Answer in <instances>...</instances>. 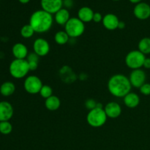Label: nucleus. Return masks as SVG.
<instances>
[{
	"mask_svg": "<svg viewBox=\"0 0 150 150\" xmlns=\"http://www.w3.org/2000/svg\"><path fill=\"white\" fill-rule=\"evenodd\" d=\"M60 105H61L60 99L55 95H52L50 98L45 99V106L48 111H57L59 108Z\"/></svg>",
	"mask_w": 150,
	"mask_h": 150,
	"instance_id": "6ab92c4d",
	"label": "nucleus"
},
{
	"mask_svg": "<svg viewBox=\"0 0 150 150\" xmlns=\"http://www.w3.org/2000/svg\"><path fill=\"white\" fill-rule=\"evenodd\" d=\"M129 80H130L132 86L139 89L144 83H146V73L142 68L133 70L129 76Z\"/></svg>",
	"mask_w": 150,
	"mask_h": 150,
	"instance_id": "6e6552de",
	"label": "nucleus"
},
{
	"mask_svg": "<svg viewBox=\"0 0 150 150\" xmlns=\"http://www.w3.org/2000/svg\"><path fill=\"white\" fill-rule=\"evenodd\" d=\"M33 51L40 57L48 55L50 52L49 42L44 38H37L33 43Z\"/></svg>",
	"mask_w": 150,
	"mask_h": 150,
	"instance_id": "9d476101",
	"label": "nucleus"
},
{
	"mask_svg": "<svg viewBox=\"0 0 150 150\" xmlns=\"http://www.w3.org/2000/svg\"><path fill=\"white\" fill-rule=\"evenodd\" d=\"M42 10L50 14L57 13L63 7V0H40Z\"/></svg>",
	"mask_w": 150,
	"mask_h": 150,
	"instance_id": "1a4fd4ad",
	"label": "nucleus"
},
{
	"mask_svg": "<svg viewBox=\"0 0 150 150\" xmlns=\"http://www.w3.org/2000/svg\"><path fill=\"white\" fill-rule=\"evenodd\" d=\"M9 71L12 77L16 79H21L26 77L30 70L26 59H15L10 64Z\"/></svg>",
	"mask_w": 150,
	"mask_h": 150,
	"instance_id": "7ed1b4c3",
	"label": "nucleus"
},
{
	"mask_svg": "<svg viewBox=\"0 0 150 150\" xmlns=\"http://www.w3.org/2000/svg\"><path fill=\"white\" fill-rule=\"evenodd\" d=\"M106 114L104 108H98L90 110L86 115L87 123L92 127H100L105 124L107 121Z\"/></svg>",
	"mask_w": 150,
	"mask_h": 150,
	"instance_id": "20e7f679",
	"label": "nucleus"
},
{
	"mask_svg": "<svg viewBox=\"0 0 150 150\" xmlns=\"http://www.w3.org/2000/svg\"><path fill=\"white\" fill-rule=\"evenodd\" d=\"M143 67L145 69H150V58H146V57L144 62Z\"/></svg>",
	"mask_w": 150,
	"mask_h": 150,
	"instance_id": "7c9ffc66",
	"label": "nucleus"
},
{
	"mask_svg": "<svg viewBox=\"0 0 150 150\" xmlns=\"http://www.w3.org/2000/svg\"><path fill=\"white\" fill-rule=\"evenodd\" d=\"M146 59V55L142 54L139 50H133L130 51L126 55L125 62V64L132 70L141 69L143 67L144 62Z\"/></svg>",
	"mask_w": 150,
	"mask_h": 150,
	"instance_id": "423d86ee",
	"label": "nucleus"
},
{
	"mask_svg": "<svg viewBox=\"0 0 150 150\" xmlns=\"http://www.w3.org/2000/svg\"><path fill=\"white\" fill-rule=\"evenodd\" d=\"M43 84L41 79L37 76H29L25 79L23 87L25 91L30 95H36L40 93Z\"/></svg>",
	"mask_w": 150,
	"mask_h": 150,
	"instance_id": "0eeeda50",
	"label": "nucleus"
},
{
	"mask_svg": "<svg viewBox=\"0 0 150 150\" xmlns=\"http://www.w3.org/2000/svg\"><path fill=\"white\" fill-rule=\"evenodd\" d=\"M138 48L144 55L150 54V38H144L140 40L138 44Z\"/></svg>",
	"mask_w": 150,
	"mask_h": 150,
	"instance_id": "412c9836",
	"label": "nucleus"
},
{
	"mask_svg": "<svg viewBox=\"0 0 150 150\" xmlns=\"http://www.w3.org/2000/svg\"><path fill=\"white\" fill-rule=\"evenodd\" d=\"M94 11L89 7H82L78 11V18L83 23H89L93 19Z\"/></svg>",
	"mask_w": 150,
	"mask_h": 150,
	"instance_id": "a211bd4d",
	"label": "nucleus"
},
{
	"mask_svg": "<svg viewBox=\"0 0 150 150\" xmlns=\"http://www.w3.org/2000/svg\"><path fill=\"white\" fill-rule=\"evenodd\" d=\"M70 37L65 31H59L54 35V40L58 45H65L70 40Z\"/></svg>",
	"mask_w": 150,
	"mask_h": 150,
	"instance_id": "4be33fe9",
	"label": "nucleus"
},
{
	"mask_svg": "<svg viewBox=\"0 0 150 150\" xmlns=\"http://www.w3.org/2000/svg\"><path fill=\"white\" fill-rule=\"evenodd\" d=\"M63 6L66 9H70L73 6V0H63Z\"/></svg>",
	"mask_w": 150,
	"mask_h": 150,
	"instance_id": "c756f323",
	"label": "nucleus"
},
{
	"mask_svg": "<svg viewBox=\"0 0 150 150\" xmlns=\"http://www.w3.org/2000/svg\"><path fill=\"white\" fill-rule=\"evenodd\" d=\"M16 91V86L11 81H5L0 86V94L4 97H9L13 95Z\"/></svg>",
	"mask_w": 150,
	"mask_h": 150,
	"instance_id": "aec40b11",
	"label": "nucleus"
},
{
	"mask_svg": "<svg viewBox=\"0 0 150 150\" xmlns=\"http://www.w3.org/2000/svg\"><path fill=\"white\" fill-rule=\"evenodd\" d=\"M123 102L127 108H136L140 103V97L138 94L130 92L123 98Z\"/></svg>",
	"mask_w": 150,
	"mask_h": 150,
	"instance_id": "f3484780",
	"label": "nucleus"
},
{
	"mask_svg": "<svg viewBox=\"0 0 150 150\" xmlns=\"http://www.w3.org/2000/svg\"><path fill=\"white\" fill-rule=\"evenodd\" d=\"M13 130V125L9 121L0 122V133L3 135H9Z\"/></svg>",
	"mask_w": 150,
	"mask_h": 150,
	"instance_id": "b1692460",
	"label": "nucleus"
},
{
	"mask_svg": "<svg viewBox=\"0 0 150 150\" xmlns=\"http://www.w3.org/2000/svg\"><path fill=\"white\" fill-rule=\"evenodd\" d=\"M14 109L13 105L7 101L0 102V122L9 121L13 117Z\"/></svg>",
	"mask_w": 150,
	"mask_h": 150,
	"instance_id": "f8f14e48",
	"label": "nucleus"
},
{
	"mask_svg": "<svg viewBox=\"0 0 150 150\" xmlns=\"http://www.w3.org/2000/svg\"><path fill=\"white\" fill-rule=\"evenodd\" d=\"M64 31L70 38H77L81 36L85 31V24L79 18H70L64 25Z\"/></svg>",
	"mask_w": 150,
	"mask_h": 150,
	"instance_id": "39448f33",
	"label": "nucleus"
},
{
	"mask_svg": "<svg viewBox=\"0 0 150 150\" xmlns=\"http://www.w3.org/2000/svg\"><path fill=\"white\" fill-rule=\"evenodd\" d=\"M129 1H130L131 3H133V4H139V3L142 2V0H129Z\"/></svg>",
	"mask_w": 150,
	"mask_h": 150,
	"instance_id": "473e14b6",
	"label": "nucleus"
},
{
	"mask_svg": "<svg viewBox=\"0 0 150 150\" xmlns=\"http://www.w3.org/2000/svg\"><path fill=\"white\" fill-rule=\"evenodd\" d=\"M139 90L143 95H145V96L150 95V83L146 82L139 88Z\"/></svg>",
	"mask_w": 150,
	"mask_h": 150,
	"instance_id": "bb28decb",
	"label": "nucleus"
},
{
	"mask_svg": "<svg viewBox=\"0 0 150 150\" xmlns=\"http://www.w3.org/2000/svg\"><path fill=\"white\" fill-rule=\"evenodd\" d=\"M112 1H120V0H112Z\"/></svg>",
	"mask_w": 150,
	"mask_h": 150,
	"instance_id": "f704fd0d",
	"label": "nucleus"
},
{
	"mask_svg": "<svg viewBox=\"0 0 150 150\" xmlns=\"http://www.w3.org/2000/svg\"><path fill=\"white\" fill-rule=\"evenodd\" d=\"M103 18V16L101 15V13H95L93 16V21L95 23H100V22H102Z\"/></svg>",
	"mask_w": 150,
	"mask_h": 150,
	"instance_id": "c85d7f7f",
	"label": "nucleus"
},
{
	"mask_svg": "<svg viewBox=\"0 0 150 150\" xmlns=\"http://www.w3.org/2000/svg\"><path fill=\"white\" fill-rule=\"evenodd\" d=\"M19 2L21 3V4H28V3L30 1V0H18Z\"/></svg>",
	"mask_w": 150,
	"mask_h": 150,
	"instance_id": "72a5a7b5",
	"label": "nucleus"
},
{
	"mask_svg": "<svg viewBox=\"0 0 150 150\" xmlns=\"http://www.w3.org/2000/svg\"><path fill=\"white\" fill-rule=\"evenodd\" d=\"M70 18V12L67 9L62 7L54 14V21L57 24L60 26H64Z\"/></svg>",
	"mask_w": 150,
	"mask_h": 150,
	"instance_id": "dca6fc26",
	"label": "nucleus"
},
{
	"mask_svg": "<svg viewBox=\"0 0 150 150\" xmlns=\"http://www.w3.org/2000/svg\"><path fill=\"white\" fill-rule=\"evenodd\" d=\"M12 53L15 58L18 59H26L29 54L27 47L21 42H18L13 45Z\"/></svg>",
	"mask_w": 150,
	"mask_h": 150,
	"instance_id": "2eb2a0df",
	"label": "nucleus"
},
{
	"mask_svg": "<svg viewBox=\"0 0 150 150\" xmlns=\"http://www.w3.org/2000/svg\"><path fill=\"white\" fill-rule=\"evenodd\" d=\"M54 20L52 15L43 10H39L31 15L29 24L37 33H45L52 27Z\"/></svg>",
	"mask_w": 150,
	"mask_h": 150,
	"instance_id": "f03ea898",
	"label": "nucleus"
},
{
	"mask_svg": "<svg viewBox=\"0 0 150 150\" xmlns=\"http://www.w3.org/2000/svg\"><path fill=\"white\" fill-rule=\"evenodd\" d=\"M104 111L106 114L107 117L111 119L118 118L122 114V107L118 103L109 102L104 107Z\"/></svg>",
	"mask_w": 150,
	"mask_h": 150,
	"instance_id": "ddd939ff",
	"label": "nucleus"
},
{
	"mask_svg": "<svg viewBox=\"0 0 150 150\" xmlns=\"http://www.w3.org/2000/svg\"><path fill=\"white\" fill-rule=\"evenodd\" d=\"M133 14L139 20H146L150 17V5L146 2H140L136 4L133 9Z\"/></svg>",
	"mask_w": 150,
	"mask_h": 150,
	"instance_id": "9b49d317",
	"label": "nucleus"
},
{
	"mask_svg": "<svg viewBox=\"0 0 150 150\" xmlns=\"http://www.w3.org/2000/svg\"><path fill=\"white\" fill-rule=\"evenodd\" d=\"M108 92L116 98H124L131 92L132 85L129 78L124 74L113 75L108 81Z\"/></svg>",
	"mask_w": 150,
	"mask_h": 150,
	"instance_id": "f257e3e1",
	"label": "nucleus"
},
{
	"mask_svg": "<svg viewBox=\"0 0 150 150\" xmlns=\"http://www.w3.org/2000/svg\"><path fill=\"white\" fill-rule=\"evenodd\" d=\"M97 104H98V103L94 99H88L85 102V107L90 111V110H92L96 108Z\"/></svg>",
	"mask_w": 150,
	"mask_h": 150,
	"instance_id": "cd10ccee",
	"label": "nucleus"
},
{
	"mask_svg": "<svg viewBox=\"0 0 150 150\" xmlns=\"http://www.w3.org/2000/svg\"><path fill=\"white\" fill-rule=\"evenodd\" d=\"M26 61L28 62H38L39 63V60H40V57L37 54H35V52H32L29 53L28 54L27 57H26Z\"/></svg>",
	"mask_w": 150,
	"mask_h": 150,
	"instance_id": "a878e982",
	"label": "nucleus"
},
{
	"mask_svg": "<svg viewBox=\"0 0 150 150\" xmlns=\"http://www.w3.org/2000/svg\"><path fill=\"white\" fill-rule=\"evenodd\" d=\"M120 21L118 17L113 13H108L103 16L102 23L104 27L110 31H114L118 29L119 23Z\"/></svg>",
	"mask_w": 150,
	"mask_h": 150,
	"instance_id": "4468645a",
	"label": "nucleus"
},
{
	"mask_svg": "<svg viewBox=\"0 0 150 150\" xmlns=\"http://www.w3.org/2000/svg\"><path fill=\"white\" fill-rule=\"evenodd\" d=\"M40 95L42 98L47 99L53 95V89L49 85H43L40 91Z\"/></svg>",
	"mask_w": 150,
	"mask_h": 150,
	"instance_id": "393cba45",
	"label": "nucleus"
},
{
	"mask_svg": "<svg viewBox=\"0 0 150 150\" xmlns=\"http://www.w3.org/2000/svg\"><path fill=\"white\" fill-rule=\"evenodd\" d=\"M20 33L22 38H25V39H28V38H31L32 37H33L35 32L33 28L29 23V24H26L22 26L21 29Z\"/></svg>",
	"mask_w": 150,
	"mask_h": 150,
	"instance_id": "5701e85b",
	"label": "nucleus"
},
{
	"mask_svg": "<svg viewBox=\"0 0 150 150\" xmlns=\"http://www.w3.org/2000/svg\"><path fill=\"white\" fill-rule=\"evenodd\" d=\"M126 24L124 21H120V23H119V26H118V29H124L125 28Z\"/></svg>",
	"mask_w": 150,
	"mask_h": 150,
	"instance_id": "2f4dec72",
	"label": "nucleus"
}]
</instances>
